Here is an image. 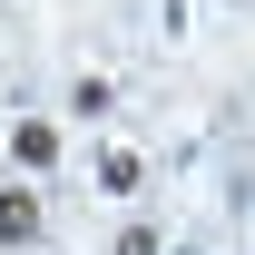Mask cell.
Returning <instances> with one entry per match:
<instances>
[{"mask_svg": "<svg viewBox=\"0 0 255 255\" xmlns=\"http://www.w3.org/2000/svg\"><path fill=\"white\" fill-rule=\"evenodd\" d=\"M39 236H49V206L30 187H0V255H30Z\"/></svg>", "mask_w": 255, "mask_h": 255, "instance_id": "obj_1", "label": "cell"}, {"mask_svg": "<svg viewBox=\"0 0 255 255\" xmlns=\"http://www.w3.org/2000/svg\"><path fill=\"white\" fill-rule=\"evenodd\" d=\"M10 157L30 167V177H39V167H59V128H49V118H10Z\"/></svg>", "mask_w": 255, "mask_h": 255, "instance_id": "obj_2", "label": "cell"}, {"mask_svg": "<svg viewBox=\"0 0 255 255\" xmlns=\"http://www.w3.org/2000/svg\"><path fill=\"white\" fill-rule=\"evenodd\" d=\"M108 108H118V89H108L98 69H89V79H69V118H108Z\"/></svg>", "mask_w": 255, "mask_h": 255, "instance_id": "obj_3", "label": "cell"}, {"mask_svg": "<svg viewBox=\"0 0 255 255\" xmlns=\"http://www.w3.org/2000/svg\"><path fill=\"white\" fill-rule=\"evenodd\" d=\"M137 177H147V167L128 157V147H108V157H98V187H108V196H128V187H137Z\"/></svg>", "mask_w": 255, "mask_h": 255, "instance_id": "obj_4", "label": "cell"}, {"mask_svg": "<svg viewBox=\"0 0 255 255\" xmlns=\"http://www.w3.org/2000/svg\"><path fill=\"white\" fill-rule=\"evenodd\" d=\"M108 255H157V226H147V216H137V226H118V246H108Z\"/></svg>", "mask_w": 255, "mask_h": 255, "instance_id": "obj_5", "label": "cell"}]
</instances>
